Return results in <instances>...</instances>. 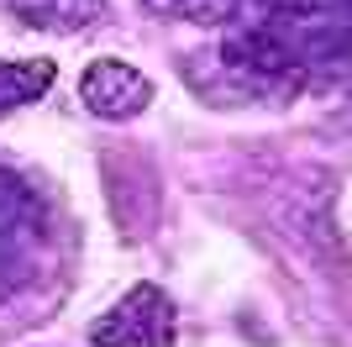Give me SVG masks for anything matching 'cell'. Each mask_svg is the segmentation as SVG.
<instances>
[{
	"instance_id": "52a82bcc",
	"label": "cell",
	"mask_w": 352,
	"mask_h": 347,
	"mask_svg": "<svg viewBox=\"0 0 352 347\" xmlns=\"http://www.w3.org/2000/svg\"><path fill=\"white\" fill-rule=\"evenodd\" d=\"M142 6L174 21H195V27H221L236 11V0H142Z\"/></svg>"
},
{
	"instance_id": "8992f818",
	"label": "cell",
	"mask_w": 352,
	"mask_h": 347,
	"mask_svg": "<svg viewBox=\"0 0 352 347\" xmlns=\"http://www.w3.org/2000/svg\"><path fill=\"white\" fill-rule=\"evenodd\" d=\"M53 85V63L47 58H21V63H0V116L21 111Z\"/></svg>"
},
{
	"instance_id": "7a4b0ae2",
	"label": "cell",
	"mask_w": 352,
	"mask_h": 347,
	"mask_svg": "<svg viewBox=\"0 0 352 347\" xmlns=\"http://www.w3.org/2000/svg\"><path fill=\"white\" fill-rule=\"evenodd\" d=\"M43 242H47V221L37 189H27L16 174L0 169V300L32 279Z\"/></svg>"
},
{
	"instance_id": "5b68a950",
	"label": "cell",
	"mask_w": 352,
	"mask_h": 347,
	"mask_svg": "<svg viewBox=\"0 0 352 347\" xmlns=\"http://www.w3.org/2000/svg\"><path fill=\"white\" fill-rule=\"evenodd\" d=\"M11 11L37 32H89L105 16V0H11Z\"/></svg>"
},
{
	"instance_id": "3957f363",
	"label": "cell",
	"mask_w": 352,
	"mask_h": 347,
	"mask_svg": "<svg viewBox=\"0 0 352 347\" xmlns=\"http://www.w3.org/2000/svg\"><path fill=\"white\" fill-rule=\"evenodd\" d=\"M174 300L158 284H137L95 321V347H174Z\"/></svg>"
},
{
	"instance_id": "277c9868",
	"label": "cell",
	"mask_w": 352,
	"mask_h": 347,
	"mask_svg": "<svg viewBox=\"0 0 352 347\" xmlns=\"http://www.w3.org/2000/svg\"><path fill=\"white\" fill-rule=\"evenodd\" d=\"M79 101L100 121H132L153 105V79L126 58H95L79 79Z\"/></svg>"
},
{
	"instance_id": "6da1fadb",
	"label": "cell",
	"mask_w": 352,
	"mask_h": 347,
	"mask_svg": "<svg viewBox=\"0 0 352 347\" xmlns=\"http://www.w3.org/2000/svg\"><path fill=\"white\" fill-rule=\"evenodd\" d=\"M184 79L210 105H252V101L294 95V85L305 79V58L294 53L284 32L248 27V32H226L206 58H190Z\"/></svg>"
}]
</instances>
